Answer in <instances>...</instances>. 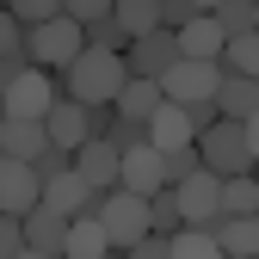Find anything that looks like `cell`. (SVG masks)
Returning a JSON list of instances; mask_svg holds the SVG:
<instances>
[{
  "mask_svg": "<svg viewBox=\"0 0 259 259\" xmlns=\"http://www.w3.org/2000/svg\"><path fill=\"white\" fill-rule=\"evenodd\" d=\"M253 31H259V13H253Z\"/></svg>",
  "mask_w": 259,
  "mask_h": 259,
  "instance_id": "cell-43",
  "label": "cell"
},
{
  "mask_svg": "<svg viewBox=\"0 0 259 259\" xmlns=\"http://www.w3.org/2000/svg\"><path fill=\"white\" fill-rule=\"evenodd\" d=\"M74 173L87 179V191H117V173H123V154L111 148V142H80L74 148Z\"/></svg>",
  "mask_w": 259,
  "mask_h": 259,
  "instance_id": "cell-10",
  "label": "cell"
},
{
  "mask_svg": "<svg viewBox=\"0 0 259 259\" xmlns=\"http://www.w3.org/2000/svg\"><path fill=\"white\" fill-rule=\"evenodd\" d=\"M216 111H222V117H235V123H247V117L259 111V80H247V74H235V68H222Z\"/></svg>",
  "mask_w": 259,
  "mask_h": 259,
  "instance_id": "cell-16",
  "label": "cell"
},
{
  "mask_svg": "<svg viewBox=\"0 0 259 259\" xmlns=\"http://www.w3.org/2000/svg\"><path fill=\"white\" fill-rule=\"evenodd\" d=\"M62 259H68V253H62Z\"/></svg>",
  "mask_w": 259,
  "mask_h": 259,
  "instance_id": "cell-45",
  "label": "cell"
},
{
  "mask_svg": "<svg viewBox=\"0 0 259 259\" xmlns=\"http://www.w3.org/2000/svg\"><path fill=\"white\" fill-rule=\"evenodd\" d=\"M198 167H204V154H198V142H185V148H173V154H160V173H167V185L191 179Z\"/></svg>",
  "mask_w": 259,
  "mask_h": 259,
  "instance_id": "cell-27",
  "label": "cell"
},
{
  "mask_svg": "<svg viewBox=\"0 0 259 259\" xmlns=\"http://www.w3.org/2000/svg\"><path fill=\"white\" fill-rule=\"evenodd\" d=\"M19 44H25V25H19L7 7H0V56H7V50H19Z\"/></svg>",
  "mask_w": 259,
  "mask_h": 259,
  "instance_id": "cell-36",
  "label": "cell"
},
{
  "mask_svg": "<svg viewBox=\"0 0 259 259\" xmlns=\"http://www.w3.org/2000/svg\"><path fill=\"white\" fill-rule=\"evenodd\" d=\"M31 173H37V179H62V173H74V154L50 142V148H44L37 160H31Z\"/></svg>",
  "mask_w": 259,
  "mask_h": 259,
  "instance_id": "cell-30",
  "label": "cell"
},
{
  "mask_svg": "<svg viewBox=\"0 0 259 259\" xmlns=\"http://www.w3.org/2000/svg\"><path fill=\"white\" fill-rule=\"evenodd\" d=\"M123 80H130V62L111 56V50H93V44L62 68V93L80 99V105H111L117 93H123Z\"/></svg>",
  "mask_w": 259,
  "mask_h": 259,
  "instance_id": "cell-1",
  "label": "cell"
},
{
  "mask_svg": "<svg viewBox=\"0 0 259 259\" xmlns=\"http://www.w3.org/2000/svg\"><path fill=\"white\" fill-rule=\"evenodd\" d=\"M19 50L37 62V68L62 74V68H68V62L87 50V25H80V19H68V13L50 19V25H25V44H19Z\"/></svg>",
  "mask_w": 259,
  "mask_h": 259,
  "instance_id": "cell-2",
  "label": "cell"
},
{
  "mask_svg": "<svg viewBox=\"0 0 259 259\" xmlns=\"http://www.w3.org/2000/svg\"><path fill=\"white\" fill-rule=\"evenodd\" d=\"M99 142H111L117 154H130V148H142V142H148V123H130V117H117V123L105 130Z\"/></svg>",
  "mask_w": 259,
  "mask_h": 259,
  "instance_id": "cell-29",
  "label": "cell"
},
{
  "mask_svg": "<svg viewBox=\"0 0 259 259\" xmlns=\"http://www.w3.org/2000/svg\"><path fill=\"white\" fill-rule=\"evenodd\" d=\"M19 259H44V253H31V247H25V253H19Z\"/></svg>",
  "mask_w": 259,
  "mask_h": 259,
  "instance_id": "cell-41",
  "label": "cell"
},
{
  "mask_svg": "<svg viewBox=\"0 0 259 259\" xmlns=\"http://www.w3.org/2000/svg\"><path fill=\"white\" fill-rule=\"evenodd\" d=\"M117 117H130V123H148L160 105H167V93H160V80H142V74H130L123 80V93H117Z\"/></svg>",
  "mask_w": 259,
  "mask_h": 259,
  "instance_id": "cell-14",
  "label": "cell"
},
{
  "mask_svg": "<svg viewBox=\"0 0 259 259\" xmlns=\"http://www.w3.org/2000/svg\"><path fill=\"white\" fill-rule=\"evenodd\" d=\"M37 198H44V179L31 173V160L0 154V210H7V216H31Z\"/></svg>",
  "mask_w": 259,
  "mask_h": 259,
  "instance_id": "cell-7",
  "label": "cell"
},
{
  "mask_svg": "<svg viewBox=\"0 0 259 259\" xmlns=\"http://www.w3.org/2000/svg\"><path fill=\"white\" fill-rule=\"evenodd\" d=\"M198 154L216 179H235V173H253V148H247V130L235 117H222L210 130H198Z\"/></svg>",
  "mask_w": 259,
  "mask_h": 259,
  "instance_id": "cell-3",
  "label": "cell"
},
{
  "mask_svg": "<svg viewBox=\"0 0 259 259\" xmlns=\"http://www.w3.org/2000/svg\"><path fill=\"white\" fill-rule=\"evenodd\" d=\"M222 68H235V74L259 80V31H247V37H229V44H222Z\"/></svg>",
  "mask_w": 259,
  "mask_h": 259,
  "instance_id": "cell-22",
  "label": "cell"
},
{
  "mask_svg": "<svg viewBox=\"0 0 259 259\" xmlns=\"http://www.w3.org/2000/svg\"><path fill=\"white\" fill-rule=\"evenodd\" d=\"M99 222H105V235H111V253H130L142 235H148V198H136V191H105V204H99Z\"/></svg>",
  "mask_w": 259,
  "mask_h": 259,
  "instance_id": "cell-4",
  "label": "cell"
},
{
  "mask_svg": "<svg viewBox=\"0 0 259 259\" xmlns=\"http://www.w3.org/2000/svg\"><path fill=\"white\" fill-rule=\"evenodd\" d=\"M87 44H93V50H111V56H123L136 37H130V31H123L111 13H105V19H93V25H87Z\"/></svg>",
  "mask_w": 259,
  "mask_h": 259,
  "instance_id": "cell-25",
  "label": "cell"
},
{
  "mask_svg": "<svg viewBox=\"0 0 259 259\" xmlns=\"http://www.w3.org/2000/svg\"><path fill=\"white\" fill-rule=\"evenodd\" d=\"M253 179H259V167H253Z\"/></svg>",
  "mask_w": 259,
  "mask_h": 259,
  "instance_id": "cell-44",
  "label": "cell"
},
{
  "mask_svg": "<svg viewBox=\"0 0 259 259\" xmlns=\"http://www.w3.org/2000/svg\"><path fill=\"white\" fill-rule=\"evenodd\" d=\"M105 259H130V253H105Z\"/></svg>",
  "mask_w": 259,
  "mask_h": 259,
  "instance_id": "cell-42",
  "label": "cell"
},
{
  "mask_svg": "<svg viewBox=\"0 0 259 259\" xmlns=\"http://www.w3.org/2000/svg\"><path fill=\"white\" fill-rule=\"evenodd\" d=\"M44 130H50V142L56 148H80V142H93V111L80 105V99H68V93H62V99H56V111L44 117Z\"/></svg>",
  "mask_w": 259,
  "mask_h": 259,
  "instance_id": "cell-11",
  "label": "cell"
},
{
  "mask_svg": "<svg viewBox=\"0 0 259 259\" xmlns=\"http://www.w3.org/2000/svg\"><path fill=\"white\" fill-rule=\"evenodd\" d=\"M241 130H247V148H253V167H259V111H253V117H247Z\"/></svg>",
  "mask_w": 259,
  "mask_h": 259,
  "instance_id": "cell-38",
  "label": "cell"
},
{
  "mask_svg": "<svg viewBox=\"0 0 259 259\" xmlns=\"http://www.w3.org/2000/svg\"><path fill=\"white\" fill-rule=\"evenodd\" d=\"M179 229H185L179 198H173V191H154V198H148V235H179Z\"/></svg>",
  "mask_w": 259,
  "mask_h": 259,
  "instance_id": "cell-24",
  "label": "cell"
},
{
  "mask_svg": "<svg viewBox=\"0 0 259 259\" xmlns=\"http://www.w3.org/2000/svg\"><path fill=\"white\" fill-rule=\"evenodd\" d=\"M0 123H7V87H0Z\"/></svg>",
  "mask_w": 259,
  "mask_h": 259,
  "instance_id": "cell-40",
  "label": "cell"
},
{
  "mask_svg": "<svg viewBox=\"0 0 259 259\" xmlns=\"http://www.w3.org/2000/svg\"><path fill=\"white\" fill-rule=\"evenodd\" d=\"M130 259H173V235H142L130 247Z\"/></svg>",
  "mask_w": 259,
  "mask_h": 259,
  "instance_id": "cell-34",
  "label": "cell"
},
{
  "mask_svg": "<svg viewBox=\"0 0 259 259\" xmlns=\"http://www.w3.org/2000/svg\"><path fill=\"white\" fill-rule=\"evenodd\" d=\"M56 99H62V74H50V68H31L25 80H13V87H7V117L44 123V117L56 111Z\"/></svg>",
  "mask_w": 259,
  "mask_h": 259,
  "instance_id": "cell-6",
  "label": "cell"
},
{
  "mask_svg": "<svg viewBox=\"0 0 259 259\" xmlns=\"http://www.w3.org/2000/svg\"><path fill=\"white\" fill-rule=\"evenodd\" d=\"M19 25H50V19H62V0H0Z\"/></svg>",
  "mask_w": 259,
  "mask_h": 259,
  "instance_id": "cell-28",
  "label": "cell"
},
{
  "mask_svg": "<svg viewBox=\"0 0 259 259\" xmlns=\"http://www.w3.org/2000/svg\"><path fill=\"white\" fill-rule=\"evenodd\" d=\"M68 222L74 216H56V210H31L25 216V247L31 253H44V259H62V253H68Z\"/></svg>",
  "mask_w": 259,
  "mask_h": 259,
  "instance_id": "cell-13",
  "label": "cell"
},
{
  "mask_svg": "<svg viewBox=\"0 0 259 259\" xmlns=\"http://www.w3.org/2000/svg\"><path fill=\"white\" fill-rule=\"evenodd\" d=\"M173 198H179V216L185 222H210L216 210H222V179L210 173V167H198L191 179H179V185H167Z\"/></svg>",
  "mask_w": 259,
  "mask_h": 259,
  "instance_id": "cell-9",
  "label": "cell"
},
{
  "mask_svg": "<svg viewBox=\"0 0 259 259\" xmlns=\"http://www.w3.org/2000/svg\"><path fill=\"white\" fill-rule=\"evenodd\" d=\"M173 37H179V56H198V62H222V44H229L210 13H198L185 31H173Z\"/></svg>",
  "mask_w": 259,
  "mask_h": 259,
  "instance_id": "cell-17",
  "label": "cell"
},
{
  "mask_svg": "<svg viewBox=\"0 0 259 259\" xmlns=\"http://www.w3.org/2000/svg\"><path fill=\"white\" fill-rule=\"evenodd\" d=\"M148 142L160 148V154H173V148H185V142H198V130H191V117H185V105H160L154 117H148Z\"/></svg>",
  "mask_w": 259,
  "mask_h": 259,
  "instance_id": "cell-15",
  "label": "cell"
},
{
  "mask_svg": "<svg viewBox=\"0 0 259 259\" xmlns=\"http://www.w3.org/2000/svg\"><path fill=\"white\" fill-rule=\"evenodd\" d=\"M253 259H259V253H253Z\"/></svg>",
  "mask_w": 259,
  "mask_h": 259,
  "instance_id": "cell-46",
  "label": "cell"
},
{
  "mask_svg": "<svg viewBox=\"0 0 259 259\" xmlns=\"http://www.w3.org/2000/svg\"><path fill=\"white\" fill-rule=\"evenodd\" d=\"M191 19H198V7H191V0H160V31H185Z\"/></svg>",
  "mask_w": 259,
  "mask_h": 259,
  "instance_id": "cell-32",
  "label": "cell"
},
{
  "mask_svg": "<svg viewBox=\"0 0 259 259\" xmlns=\"http://www.w3.org/2000/svg\"><path fill=\"white\" fill-rule=\"evenodd\" d=\"M117 185H123V191H136V198H154V191H167V173H160V148H154V142L130 148V154H123Z\"/></svg>",
  "mask_w": 259,
  "mask_h": 259,
  "instance_id": "cell-12",
  "label": "cell"
},
{
  "mask_svg": "<svg viewBox=\"0 0 259 259\" xmlns=\"http://www.w3.org/2000/svg\"><path fill=\"white\" fill-rule=\"evenodd\" d=\"M31 68H37V62H31L25 50H7V56H0V87H13V80H25Z\"/></svg>",
  "mask_w": 259,
  "mask_h": 259,
  "instance_id": "cell-33",
  "label": "cell"
},
{
  "mask_svg": "<svg viewBox=\"0 0 259 259\" xmlns=\"http://www.w3.org/2000/svg\"><path fill=\"white\" fill-rule=\"evenodd\" d=\"M111 253V235L99 216H74L68 222V259H105Z\"/></svg>",
  "mask_w": 259,
  "mask_h": 259,
  "instance_id": "cell-19",
  "label": "cell"
},
{
  "mask_svg": "<svg viewBox=\"0 0 259 259\" xmlns=\"http://www.w3.org/2000/svg\"><path fill=\"white\" fill-rule=\"evenodd\" d=\"M111 19L130 31V37H142V31H160V0H111Z\"/></svg>",
  "mask_w": 259,
  "mask_h": 259,
  "instance_id": "cell-20",
  "label": "cell"
},
{
  "mask_svg": "<svg viewBox=\"0 0 259 259\" xmlns=\"http://www.w3.org/2000/svg\"><path fill=\"white\" fill-rule=\"evenodd\" d=\"M44 148H50V130H44V123H25V117H7V123H0V154L37 160Z\"/></svg>",
  "mask_w": 259,
  "mask_h": 259,
  "instance_id": "cell-18",
  "label": "cell"
},
{
  "mask_svg": "<svg viewBox=\"0 0 259 259\" xmlns=\"http://www.w3.org/2000/svg\"><path fill=\"white\" fill-rule=\"evenodd\" d=\"M222 87V62H198V56H179L167 74H160V93L173 105H198V99H216Z\"/></svg>",
  "mask_w": 259,
  "mask_h": 259,
  "instance_id": "cell-5",
  "label": "cell"
},
{
  "mask_svg": "<svg viewBox=\"0 0 259 259\" xmlns=\"http://www.w3.org/2000/svg\"><path fill=\"white\" fill-rule=\"evenodd\" d=\"M191 7H198V13H216V0H191Z\"/></svg>",
  "mask_w": 259,
  "mask_h": 259,
  "instance_id": "cell-39",
  "label": "cell"
},
{
  "mask_svg": "<svg viewBox=\"0 0 259 259\" xmlns=\"http://www.w3.org/2000/svg\"><path fill=\"white\" fill-rule=\"evenodd\" d=\"M19 253H25V216L0 210V259H19Z\"/></svg>",
  "mask_w": 259,
  "mask_h": 259,
  "instance_id": "cell-31",
  "label": "cell"
},
{
  "mask_svg": "<svg viewBox=\"0 0 259 259\" xmlns=\"http://www.w3.org/2000/svg\"><path fill=\"white\" fill-rule=\"evenodd\" d=\"M123 62H130V74L160 80V74H167L173 62H179V37H173V31H142V37L123 50Z\"/></svg>",
  "mask_w": 259,
  "mask_h": 259,
  "instance_id": "cell-8",
  "label": "cell"
},
{
  "mask_svg": "<svg viewBox=\"0 0 259 259\" xmlns=\"http://www.w3.org/2000/svg\"><path fill=\"white\" fill-rule=\"evenodd\" d=\"M185 117H191V130H210V123H222L216 99H198V105H185Z\"/></svg>",
  "mask_w": 259,
  "mask_h": 259,
  "instance_id": "cell-37",
  "label": "cell"
},
{
  "mask_svg": "<svg viewBox=\"0 0 259 259\" xmlns=\"http://www.w3.org/2000/svg\"><path fill=\"white\" fill-rule=\"evenodd\" d=\"M253 13H259V0H216V25H222V37H247L253 31Z\"/></svg>",
  "mask_w": 259,
  "mask_h": 259,
  "instance_id": "cell-23",
  "label": "cell"
},
{
  "mask_svg": "<svg viewBox=\"0 0 259 259\" xmlns=\"http://www.w3.org/2000/svg\"><path fill=\"white\" fill-rule=\"evenodd\" d=\"M62 13L80 19V25H93V19H105V13H111V0H62Z\"/></svg>",
  "mask_w": 259,
  "mask_h": 259,
  "instance_id": "cell-35",
  "label": "cell"
},
{
  "mask_svg": "<svg viewBox=\"0 0 259 259\" xmlns=\"http://www.w3.org/2000/svg\"><path fill=\"white\" fill-rule=\"evenodd\" d=\"M173 259H222V247H216L204 229H191V222H185V229L173 235Z\"/></svg>",
  "mask_w": 259,
  "mask_h": 259,
  "instance_id": "cell-26",
  "label": "cell"
},
{
  "mask_svg": "<svg viewBox=\"0 0 259 259\" xmlns=\"http://www.w3.org/2000/svg\"><path fill=\"white\" fill-rule=\"evenodd\" d=\"M222 216H259V179L253 173L222 179Z\"/></svg>",
  "mask_w": 259,
  "mask_h": 259,
  "instance_id": "cell-21",
  "label": "cell"
}]
</instances>
